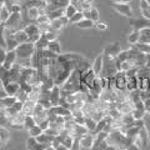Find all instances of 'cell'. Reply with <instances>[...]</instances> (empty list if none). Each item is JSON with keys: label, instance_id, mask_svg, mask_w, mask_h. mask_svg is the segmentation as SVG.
Wrapping results in <instances>:
<instances>
[{"label": "cell", "instance_id": "1", "mask_svg": "<svg viewBox=\"0 0 150 150\" xmlns=\"http://www.w3.org/2000/svg\"><path fill=\"white\" fill-rule=\"evenodd\" d=\"M15 53L18 55V60H30L36 53V46L30 41L24 44H19Z\"/></svg>", "mask_w": 150, "mask_h": 150}, {"label": "cell", "instance_id": "2", "mask_svg": "<svg viewBox=\"0 0 150 150\" xmlns=\"http://www.w3.org/2000/svg\"><path fill=\"white\" fill-rule=\"evenodd\" d=\"M116 73H118V69H116V65H115V58L104 54V65H103L100 76L111 78V76H115Z\"/></svg>", "mask_w": 150, "mask_h": 150}, {"label": "cell", "instance_id": "3", "mask_svg": "<svg viewBox=\"0 0 150 150\" xmlns=\"http://www.w3.org/2000/svg\"><path fill=\"white\" fill-rule=\"evenodd\" d=\"M24 30L25 33L29 36V41L33 44H36L38 41L40 40L41 38V33H40V29H39V25L36 23H29L24 26Z\"/></svg>", "mask_w": 150, "mask_h": 150}, {"label": "cell", "instance_id": "4", "mask_svg": "<svg viewBox=\"0 0 150 150\" xmlns=\"http://www.w3.org/2000/svg\"><path fill=\"white\" fill-rule=\"evenodd\" d=\"M21 21H23V13H13V14H10L8 21L4 25H5L6 29L15 31V30L20 29L19 25L21 24Z\"/></svg>", "mask_w": 150, "mask_h": 150}, {"label": "cell", "instance_id": "5", "mask_svg": "<svg viewBox=\"0 0 150 150\" xmlns=\"http://www.w3.org/2000/svg\"><path fill=\"white\" fill-rule=\"evenodd\" d=\"M111 6L120 15L126 16V18L133 16V9H131L129 3H112Z\"/></svg>", "mask_w": 150, "mask_h": 150}, {"label": "cell", "instance_id": "6", "mask_svg": "<svg viewBox=\"0 0 150 150\" xmlns=\"http://www.w3.org/2000/svg\"><path fill=\"white\" fill-rule=\"evenodd\" d=\"M16 63H18V55L15 53V50H6V55L1 68H4L5 70H10L14 68V65Z\"/></svg>", "mask_w": 150, "mask_h": 150}, {"label": "cell", "instance_id": "7", "mask_svg": "<svg viewBox=\"0 0 150 150\" xmlns=\"http://www.w3.org/2000/svg\"><path fill=\"white\" fill-rule=\"evenodd\" d=\"M114 90L126 91V75L124 71H118L114 76Z\"/></svg>", "mask_w": 150, "mask_h": 150}, {"label": "cell", "instance_id": "8", "mask_svg": "<svg viewBox=\"0 0 150 150\" xmlns=\"http://www.w3.org/2000/svg\"><path fill=\"white\" fill-rule=\"evenodd\" d=\"M96 78H98V75L94 73L91 70V68H90V69H88L85 73L81 74V83L86 89H90L93 86V84H94V81H95Z\"/></svg>", "mask_w": 150, "mask_h": 150}, {"label": "cell", "instance_id": "9", "mask_svg": "<svg viewBox=\"0 0 150 150\" xmlns=\"http://www.w3.org/2000/svg\"><path fill=\"white\" fill-rule=\"evenodd\" d=\"M19 43L14 36V31L5 28V49L6 50H16Z\"/></svg>", "mask_w": 150, "mask_h": 150}, {"label": "cell", "instance_id": "10", "mask_svg": "<svg viewBox=\"0 0 150 150\" xmlns=\"http://www.w3.org/2000/svg\"><path fill=\"white\" fill-rule=\"evenodd\" d=\"M69 19L67 16H62V18H58V19H53L50 20V28L53 31L59 33L62 29H64L67 25H69Z\"/></svg>", "mask_w": 150, "mask_h": 150}, {"label": "cell", "instance_id": "11", "mask_svg": "<svg viewBox=\"0 0 150 150\" xmlns=\"http://www.w3.org/2000/svg\"><path fill=\"white\" fill-rule=\"evenodd\" d=\"M103 65H104V54L101 53L96 56L95 60L93 62V65H91V70L98 75V76H100V74H101Z\"/></svg>", "mask_w": 150, "mask_h": 150}, {"label": "cell", "instance_id": "12", "mask_svg": "<svg viewBox=\"0 0 150 150\" xmlns=\"http://www.w3.org/2000/svg\"><path fill=\"white\" fill-rule=\"evenodd\" d=\"M60 99H62V89H60V86L55 85V86L50 90V101H51V106L59 105Z\"/></svg>", "mask_w": 150, "mask_h": 150}, {"label": "cell", "instance_id": "13", "mask_svg": "<svg viewBox=\"0 0 150 150\" xmlns=\"http://www.w3.org/2000/svg\"><path fill=\"white\" fill-rule=\"evenodd\" d=\"M25 116L23 112H19V114H16L14 118L9 121L10 123V126L14 129H23L24 128V120H25Z\"/></svg>", "mask_w": 150, "mask_h": 150}, {"label": "cell", "instance_id": "14", "mask_svg": "<svg viewBox=\"0 0 150 150\" xmlns=\"http://www.w3.org/2000/svg\"><path fill=\"white\" fill-rule=\"evenodd\" d=\"M139 43H150V26L139 28Z\"/></svg>", "mask_w": 150, "mask_h": 150}, {"label": "cell", "instance_id": "15", "mask_svg": "<svg viewBox=\"0 0 150 150\" xmlns=\"http://www.w3.org/2000/svg\"><path fill=\"white\" fill-rule=\"evenodd\" d=\"M25 15L28 18V20L30 21H36L40 16V13H39V8L38 6H29L26 8L25 10Z\"/></svg>", "mask_w": 150, "mask_h": 150}, {"label": "cell", "instance_id": "16", "mask_svg": "<svg viewBox=\"0 0 150 150\" xmlns=\"http://www.w3.org/2000/svg\"><path fill=\"white\" fill-rule=\"evenodd\" d=\"M4 88L8 93V95H16V93L20 89V83L19 81H9L4 84Z\"/></svg>", "mask_w": 150, "mask_h": 150}, {"label": "cell", "instance_id": "17", "mask_svg": "<svg viewBox=\"0 0 150 150\" xmlns=\"http://www.w3.org/2000/svg\"><path fill=\"white\" fill-rule=\"evenodd\" d=\"M71 4L78 9V11H80V13H84L93 8L91 4L85 1V0H71Z\"/></svg>", "mask_w": 150, "mask_h": 150}, {"label": "cell", "instance_id": "18", "mask_svg": "<svg viewBox=\"0 0 150 150\" xmlns=\"http://www.w3.org/2000/svg\"><path fill=\"white\" fill-rule=\"evenodd\" d=\"M26 146H28V150H45L46 149V146L41 145L39 142H38L36 138H31V137L28 138Z\"/></svg>", "mask_w": 150, "mask_h": 150}, {"label": "cell", "instance_id": "19", "mask_svg": "<svg viewBox=\"0 0 150 150\" xmlns=\"http://www.w3.org/2000/svg\"><path fill=\"white\" fill-rule=\"evenodd\" d=\"M120 51H121V48H120V45L118 43H114V44H111L109 45L108 48L103 51L105 55H109V56H112V58H116L119 54H120Z\"/></svg>", "mask_w": 150, "mask_h": 150}, {"label": "cell", "instance_id": "20", "mask_svg": "<svg viewBox=\"0 0 150 150\" xmlns=\"http://www.w3.org/2000/svg\"><path fill=\"white\" fill-rule=\"evenodd\" d=\"M139 8H140V14L145 20H150V5L145 1V0H140L139 1Z\"/></svg>", "mask_w": 150, "mask_h": 150}, {"label": "cell", "instance_id": "21", "mask_svg": "<svg viewBox=\"0 0 150 150\" xmlns=\"http://www.w3.org/2000/svg\"><path fill=\"white\" fill-rule=\"evenodd\" d=\"M35 105H36V103L35 101H33V100H29L28 99L26 101H24V105H23V114L24 115H31L34 114V109H35Z\"/></svg>", "mask_w": 150, "mask_h": 150}, {"label": "cell", "instance_id": "22", "mask_svg": "<svg viewBox=\"0 0 150 150\" xmlns=\"http://www.w3.org/2000/svg\"><path fill=\"white\" fill-rule=\"evenodd\" d=\"M36 140H38V142H39L41 145H44V146L49 148V146H51V144H53L54 137H51V135L46 134V133H41L39 137L36 138Z\"/></svg>", "mask_w": 150, "mask_h": 150}, {"label": "cell", "instance_id": "23", "mask_svg": "<svg viewBox=\"0 0 150 150\" xmlns=\"http://www.w3.org/2000/svg\"><path fill=\"white\" fill-rule=\"evenodd\" d=\"M14 36L19 44H24V43H28L29 41V36L25 33L24 29H19V30H15L14 31Z\"/></svg>", "mask_w": 150, "mask_h": 150}, {"label": "cell", "instance_id": "24", "mask_svg": "<svg viewBox=\"0 0 150 150\" xmlns=\"http://www.w3.org/2000/svg\"><path fill=\"white\" fill-rule=\"evenodd\" d=\"M16 101H18V99H16L15 95H8L5 98H3V99H0V104H1V106L4 109H6V108L13 106Z\"/></svg>", "mask_w": 150, "mask_h": 150}, {"label": "cell", "instance_id": "25", "mask_svg": "<svg viewBox=\"0 0 150 150\" xmlns=\"http://www.w3.org/2000/svg\"><path fill=\"white\" fill-rule=\"evenodd\" d=\"M139 138H140V140H142L143 149H145V148L148 146V144H149V138H150L146 126H144V128L140 129V131H139Z\"/></svg>", "mask_w": 150, "mask_h": 150}, {"label": "cell", "instance_id": "26", "mask_svg": "<svg viewBox=\"0 0 150 150\" xmlns=\"http://www.w3.org/2000/svg\"><path fill=\"white\" fill-rule=\"evenodd\" d=\"M9 139H10V134H9L8 129H5L4 126H0V148L8 144Z\"/></svg>", "mask_w": 150, "mask_h": 150}, {"label": "cell", "instance_id": "27", "mask_svg": "<svg viewBox=\"0 0 150 150\" xmlns=\"http://www.w3.org/2000/svg\"><path fill=\"white\" fill-rule=\"evenodd\" d=\"M48 49L53 54H55V55H60V54H62V46H60V43H59L58 40L50 41L49 45H48Z\"/></svg>", "mask_w": 150, "mask_h": 150}, {"label": "cell", "instance_id": "28", "mask_svg": "<svg viewBox=\"0 0 150 150\" xmlns=\"http://www.w3.org/2000/svg\"><path fill=\"white\" fill-rule=\"evenodd\" d=\"M76 26L79 28V29H91V28L95 26V23H94L93 20H90V19L84 18L80 23H78Z\"/></svg>", "mask_w": 150, "mask_h": 150}, {"label": "cell", "instance_id": "29", "mask_svg": "<svg viewBox=\"0 0 150 150\" xmlns=\"http://www.w3.org/2000/svg\"><path fill=\"white\" fill-rule=\"evenodd\" d=\"M10 10H9V8L5 6V5H3L1 8H0V19H1V23L3 24H5V23L8 21V19L9 16H10Z\"/></svg>", "mask_w": 150, "mask_h": 150}, {"label": "cell", "instance_id": "30", "mask_svg": "<svg viewBox=\"0 0 150 150\" xmlns=\"http://www.w3.org/2000/svg\"><path fill=\"white\" fill-rule=\"evenodd\" d=\"M135 49H137L138 51H140V53L143 54H150V45L149 44H145V43H138L133 45Z\"/></svg>", "mask_w": 150, "mask_h": 150}, {"label": "cell", "instance_id": "31", "mask_svg": "<svg viewBox=\"0 0 150 150\" xmlns=\"http://www.w3.org/2000/svg\"><path fill=\"white\" fill-rule=\"evenodd\" d=\"M130 45H135L139 43V29H134L133 31L130 33V35L128 38Z\"/></svg>", "mask_w": 150, "mask_h": 150}, {"label": "cell", "instance_id": "32", "mask_svg": "<svg viewBox=\"0 0 150 150\" xmlns=\"http://www.w3.org/2000/svg\"><path fill=\"white\" fill-rule=\"evenodd\" d=\"M96 121L95 120H93L91 118H86V120H85V128L88 129V131L89 133H93L94 134V131H95V129H96Z\"/></svg>", "mask_w": 150, "mask_h": 150}, {"label": "cell", "instance_id": "33", "mask_svg": "<svg viewBox=\"0 0 150 150\" xmlns=\"http://www.w3.org/2000/svg\"><path fill=\"white\" fill-rule=\"evenodd\" d=\"M64 11H65V13H64V16H67L68 19H70L73 15H75V14L78 13V9L75 8L71 3H70L69 5H68L67 8H65V10H64Z\"/></svg>", "mask_w": 150, "mask_h": 150}, {"label": "cell", "instance_id": "34", "mask_svg": "<svg viewBox=\"0 0 150 150\" xmlns=\"http://www.w3.org/2000/svg\"><path fill=\"white\" fill-rule=\"evenodd\" d=\"M35 125H38V124H36V121H35V119H34V116H31V115L25 116V120H24V129L29 130L30 128H33V126H35Z\"/></svg>", "mask_w": 150, "mask_h": 150}, {"label": "cell", "instance_id": "35", "mask_svg": "<svg viewBox=\"0 0 150 150\" xmlns=\"http://www.w3.org/2000/svg\"><path fill=\"white\" fill-rule=\"evenodd\" d=\"M41 133H44V131L41 130V128L39 125H35V126H33V128H30L29 130H28V134H29V137H31V138H38Z\"/></svg>", "mask_w": 150, "mask_h": 150}, {"label": "cell", "instance_id": "36", "mask_svg": "<svg viewBox=\"0 0 150 150\" xmlns=\"http://www.w3.org/2000/svg\"><path fill=\"white\" fill-rule=\"evenodd\" d=\"M89 19L90 20H93L94 23H96V21H99L100 20V13H99V10H98L96 8H91L90 9V16H89Z\"/></svg>", "mask_w": 150, "mask_h": 150}, {"label": "cell", "instance_id": "37", "mask_svg": "<svg viewBox=\"0 0 150 150\" xmlns=\"http://www.w3.org/2000/svg\"><path fill=\"white\" fill-rule=\"evenodd\" d=\"M83 19H84V14L80 13V11H78L75 15H73L71 18L69 19V23H70V24H75V25H76L78 23H80L83 20Z\"/></svg>", "mask_w": 150, "mask_h": 150}, {"label": "cell", "instance_id": "38", "mask_svg": "<svg viewBox=\"0 0 150 150\" xmlns=\"http://www.w3.org/2000/svg\"><path fill=\"white\" fill-rule=\"evenodd\" d=\"M148 112L146 110H139V109H134L133 111H131V115L134 116L135 120H139V119H144V116L146 115Z\"/></svg>", "mask_w": 150, "mask_h": 150}, {"label": "cell", "instance_id": "39", "mask_svg": "<svg viewBox=\"0 0 150 150\" xmlns=\"http://www.w3.org/2000/svg\"><path fill=\"white\" fill-rule=\"evenodd\" d=\"M46 40L49 41H54V40H58V33L56 31H53V30H50V31H48V33H45V34H41Z\"/></svg>", "mask_w": 150, "mask_h": 150}, {"label": "cell", "instance_id": "40", "mask_svg": "<svg viewBox=\"0 0 150 150\" xmlns=\"http://www.w3.org/2000/svg\"><path fill=\"white\" fill-rule=\"evenodd\" d=\"M15 96H16V99H18L19 101H21V103H24V101L28 100V93H26L25 90H23L21 88L19 89V91L16 93Z\"/></svg>", "mask_w": 150, "mask_h": 150}, {"label": "cell", "instance_id": "41", "mask_svg": "<svg viewBox=\"0 0 150 150\" xmlns=\"http://www.w3.org/2000/svg\"><path fill=\"white\" fill-rule=\"evenodd\" d=\"M0 46L5 48V25L0 24Z\"/></svg>", "mask_w": 150, "mask_h": 150}, {"label": "cell", "instance_id": "42", "mask_svg": "<svg viewBox=\"0 0 150 150\" xmlns=\"http://www.w3.org/2000/svg\"><path fill=\"white\" fill-rule=\"evenodd\" d=\"M94 28H96V29L100 30V31H105L108 29V23L103 21V20H99V21L95 23V26H94Z\"/></svg>", "mask_w": 150, "mask_h": 150}, {"label": "cell", "instance_id": "43", "mask_svg": "<svg viewBox=\"0 0 150 150\" xmlns=\"http://www.w3.org/2000/svg\"><path fill=\"white\" fill-rule=\"evenodd\" d=\"M5 55H6V49L5 48H1L0 46V68L4 63V59H5Z\"/></svg>", "mask_w": 150, "mask_h": 150}, {"label": "cell", "instance_id": "44", "mask_svg": "<svg viewBox=\"0 0 150 150\" xmlns=\"http://www.w3.org/2000/svg\"><path fill=\"white\" fill-rule=\"evenodd\" d=\"M70 150H80V143H79V138H75L74 143L71 145V148H70Z\"/></svg>", "mask_w": 150, "mask_h": 150}, {"label": "cell", "instance_id": "45", "mask_svg": "<svg viewBox=\"0 0 150 150\" xmlns=\"http://www.w3.org/2000/svg\"><path fill=\"white\" fill-rule=\"evenodd\" d=\"M9 10H10V13H21V5H11L10 8H9Z\"/></svg>", "mask_w": 150, "mask_h": 150}, {"label": "cell", "instance_id": "46", "mask_svg": "<svg viewBox=\"0 0 150 150\" xmlns=\"http://www.w3.org/2000/svg\"><path fill=\"white\" fill-rule=\"evenodd\" d=\"M144 106H145V110H149L150 109V98H148L146 100H144Z\"/></svg>", "mask_w": 150, "mask_h": 150}, {"label": "cell", "instance_id": "47", "mask_svg": "<svg viewBox=\"0 0 150 150\" xmlns=\"http://www.w3.org/2000/svg\"><path fill=\"white\" fill-rule=\"evenodd\" d=\"M148 69H150V54H146V59H145V65Z\"/></svg>", "mask_w": 150, "mask_h": 150}, {"label": "cell", "instance_id": "48", "mask_svg": "<svg viewBox=\"0 0 150 150\" xmlns=\"http://www.w3.org/2000/svg\"><path fill=\"white\" fill-rule=\"evenodd\" d=\"M45 150H56L55 148H53V146H49V148H46Z\"/></svg>", "mask_w": 150, "mask_h": 150}, {"label": "cell", "instance_id": "49", "mask_svg": "<svg viewBox=\"0 0 150 150\" xmlns=\"http://www.w3.org/2000/svg\"><path fill=\"white\" fill-rule=\"evenodd\" d=\"M85 1H88V3H90V4H93V1H94V0H85Z\"/></svg>", "mask_w": 150, "mask_h": 150}, {"label": "cell", "instance_id": "50", "mask_svg": "<svg viewBox=\"0 0 150 150\" xmlns=\"http://www.w3.org/2000/svg\"><path fill=\"white\" fill-rule=\"evenodd\" d=\"M145 1H146V3L149 4V5H150V0H145Z\"/></svg>", "mask_w": 150, "mask_h": 150}, {"label": "cell", "instance_id": "51", "mask_svg": "<svg viewBox=\"0 0 150 150\" xmlns=\"http://www.w3.org/2000/svg\"><path fill=\"white\" fill-rule=\"evenodd\" d=\"M146 112H148V114H150V109H149V110H148V111H146Z\"/></svg>", "mask_w": 150, "mask_h": 150}, {"label": "cell", "instance_id": "52", "mask_svg": "<svg viewBox=\"0 0 150 150\" xmlns=\"http://www.w3.org/2000/svg\"><path fill=\"white\" fill-rule=\"evenodd\" d=\"M0 24H3V23H1V19H0Z\"/></svg>", "mask_w": 150, "mask_h": 150}, {"label": "cell", "instance_id": "53", "mask_svg": "<svg viewBox=\"0 0 150 150\" xmlns=\"http://www.w3.org/2000/svg\"><path fill=\"white\" fill-rule=\"evenodd\" d=\"M149 45H150V43H149Z\"/></svg>", "mask_w": 150, "mask_h": 150}]
</instances>
